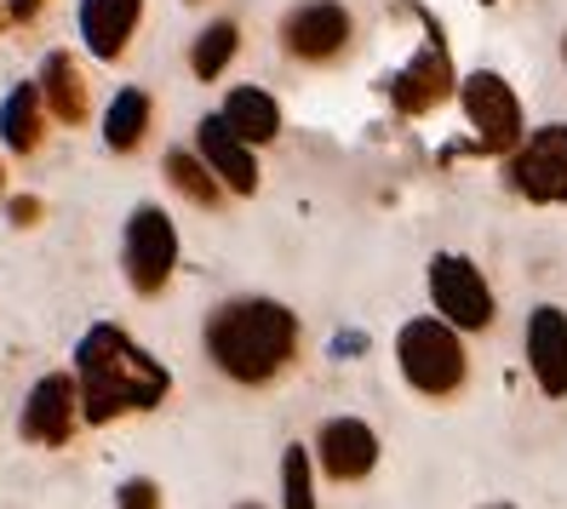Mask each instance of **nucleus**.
Returning <instances> with one entry per match:
<instances>
[{
    "label": "nucleus",
    "mask_w": 567,
    "mask_h": 509,
    "mask_svg": "<svg viewBox=\"0 0 567 509\" xmlns=\"http://www.w3.org/2000/svg\"><path fill=\"white\" fill-rule=\"evenodd\" d=\"M75 366H81V418L92 424H110L121 413H150L173 389L166 366L150 361L121 326H92L75 350Z\"/></svg>",
    "instance_id": "f257e3e1"
},
{
    "label": "nucleus",
    "mask_w": 567,
    "mask_h": 509,
    "mask_svg": "<svg viewBox=\"0 0 567 509\" xmlns=\"http://www.w3.org/2000/svg\"><path fill=\"white\" fill-rule=\"evenodd\" d=\"M207 350L213 361L241 384H264L292 361L298 350V321L270 298H241L224 303V310L207 321Z\"/></svg>",
    "instance_id": "f03ea898"
},
{
    "label": "nucleus",
    "mask_w": 567,
    "mask_h": 509,
    "mask_svg": "<svg viewBox=\"0 0 567 509\" xmlns=\"http://www.w3.org/2000/svg\"><path fill=\"white\" fill-rule=\"evenodd\" d=\"M395 361L419 395H453L464 384V344L447 321H408L395 337Z\"/></svg>",
    "instance_id": "7ed1b4c3"
},
{
    "label": "nucleus",
    "mask_w": 567,
    "mask_h": 509,
    "mask_svg": "<svg viewBox=\"0 0 567 509\" xmlns=\"http://www.w3.org/2000/svg\"><path fill=\"white\" fill-rule=\"evenodd\" d=\"M458 97H464V115H471L476 144L487 155H511L522 144V104H516V92L505 86V75H493V70L464 75Z\"/></svg>",
    "instance_id": "20e7f679"
},
{
    "label": "nucleus",
    "mask_w": 567,
    "mask_h": 509,
    "mask_svg": "<svg viewBox=\"0 0 567 509\" xmlns=\"http://www.w3.org/2000/svg\"><path fill=\"white\" fill-rule=\"evenodd\" d=\"M430 298H436L442 321L458 326V332H482L493 321V287L482 281V269L458 252H442L430 263Z\"/></svg>",
    "instance_id": "39448f33"
},
{
    "label": "nucleus",
    "mask_w": 567,
    "mask_h": 509,
    "mask_svg": "<svg viewBox=\"0 0 567 509\" xmlns=\"http://www.w3.org/2000/svg\"><path fill=\"white\" fill-rule=\"evenodd\" d=\"M511 189L539 200V207H556L567 200V126H539L527 132L511 155Z\"/></svg>",
    "instance_id": "423d86ee"
},
{
    "label": "nucleus",
    "mask_w": 567,
    "mask_h": 509,
    "mask_svg": "<svg viewBox=\"0 0 567 509\" xmlns=\"http://www.w3.org/2000/svg\"><path fill=\"white\" fill-rule=\"evenodd\" d=\"M178 263V229L161 207H138L126 218V281L132 292H161Z\"/></svg>",
    "instance_id": "0eeeda50"
},
{
    "label": "nucleus",
    "mask_w": 567,
    "mask_h": 509,
    "mask_svg": "<svg viewBox=\"0 0 567 509\" xmlns=\"http://www.w3.org/2000/svg\"><path fill=\"white\" fill-rule=\"evenodd\" d=\"M281 41H287L292 58L327 63V58H339L344 41H350V12L339 7V0H305V7H292V12H287Z\"/></svg>",
    "instance_id": "6e6552de"
},
{
    "label": "nucleus",
    "mask_w": 567,
    "mask_h": 509,
    "mask_svg": "<svg viewBox=\"0 0 567 509\" xmlns=\"http://www.w3.org/2000/svg\"><path fill=\"white\" fill-rule=\"evenodd\" d=\"M453 86H458V81H453L447 46H442L436 29H430V41L413 52V63L390 81V97H395V110H402V115H430V110H436Z\"/></svg>",
    "instance_id": "1a4fd4ad"
},
{
    "label": "nucleus",
    "mask_w": 567,
    "mask_h": 509,
    "mask_svg": "<svg viewBox=\"0 0 567 509\" xmlns=\"http://www.w3.org/2000/svg\"><path fill=\"white\" fill-rule=\"evenodd\" d=\"M75 418H81V389H75V378H63V372H47V378L29 389L23 435L35 440V447H58V440H70Z\"/></svg>",
    "instance_id": "9d476101"
},
{
    "label": "nucleus",
    "mask_w": 567,
    "mask_h": 509,
    "mask_svg": "<svg viewBox=\"0 0 567 509\" xmlns=\"http://www.w3.org/2000/svg\"><path fill=\"white\" fill-rule=\"evenodd\" d=\"M527 366L545 395H567V315L556 303H539L527 315Z\"/></svg>",
    "instance_id": "9b49d317"
},
{
    "label": "nucleus",
    "mask_w": 567,
    "mask_h": 509,
    "mask_svg": "<svg viewBox=\"0 0 567 509\" xmlns=\"http://www.w3.org/2000/svg\"><path fill=\"white\" fill-rule=\"evenodd\" d=\"M195 138H202V160L213 166V178L236 195H252L258 189V160H252V144H241L236 132L224 126V115H207L195 126Z\"/></svg>",
    "instance_id": "f8f14e48"
},
{
    "label": "nucleus",
    "mask_w": 567,
    "mask_h": 509,
    "mask_svg": "<svg viewBox=\"0 0 567 509\" xmlns=\"http://www.w3.org/2000/svg\"><path fill=\"white\" fill-rule=\"evenodd\" d=\"M379 464V435L361 418H332L321 424V469L332 481H361L367 469Z\"/></svg>",
    "instance_id": "ddd939ff"
},
{
    "label": "nucleus",
    "mask_w": 567,
    "mask_h": 509,
    "mask_svg": "<svg viewBox=\"0 0 567 509\" xmlns=\"http://www.w3.org/2000/svg\"><path fill=\"white\" fill-rule=\"evenodd\" d=\"M138 18H144V0H81V41L92 46V58L115 63Z\"/></svg>",
    "instance_id": "4468645a"
},
{
    "label": "nucleus",
    "mask_w": 567,
    "mask_h": 509,
    "mask_svg": "<svg viewBox=\"0 0 567 509\" xmlns=\"http://www.w3.org/2000/svg\"><path fill=\"white\" fill-rule=\"evenodd\" d=\"M224 126L236 132L241 144H276V132H281V110H276V97L264 92V86H236L224 97Z\"/></svg>",
    "instance_id": "2eb2a0df"
},
{
    "label": "nucleus",
    "mask_w": 567,
    "mask_h": 509,
    "mask_svg": "<svg viewBox=\"0 0 567 509\" xmlns=\"http://www.w3.org/2000/svg\"><path fill=\"white\" fill-rule=\"evenodd\" d=\"M41 104L58 121H86V81H81L70 52H47V63H41Z\"/></svg>",
    "instance_id": "dca6fc26"
},
{
    "label": "nucleus",
    "mask_w": 567,
    "mask_h": 509,
    "mask_svg": "<svg viewBox=\"0 0 567 509\" xmlns=\"http://www.w3.org/2000/svg\"><path fill=\"white\" fill-rule=\"evenodd\" d=\"M0 138L18 155H29L41 144V86H12L7 92V104H0Z\"/></svg>",
    "instance_id": "f3484780"
},
{
    "label": "nucleus",
    "mask_w": 567,
    "mask_h": 509,
    "mask_svg": "<svg viewBox=\"0 0 567 509\" xmlns=\"http://www.w3.org/2000/svg\"><path fill=\"white\" fill-rule=\"evenodd\" d=\"M144 126H150V97H144L138 86L115 92V104H110V115H104V144L126 155V149L144 144Z\"/></svg>",
    "instance_id": "a211bd4d"
},
{
    "label": "nucleus",
    "mask_w": 567,
    "mask_h": 509,
    "mask_svg": "<svg viewBox=\"0 0 567 509\" xmlns=\"http://www.w3.org/2000/svg\"><path fill=\"white\" fill-rule=\"evenodd\" d=\"M236 52H241V29L229 23V18H218V23L202 29V41H195V52H189V70L202 75V81H218Z\"/></svg>",
    "instance_id": "6ab92c4d"
},
{
    "label": "nucleus",
    "mask_w": 567,
    "mask_h": 509,
    "mask_svg": "<svg viewBox=\"0 0 567 509\" xmlns=\"http://www.w3.org/2000/svg\"><path fill=\"white\" fill-rule=\"evenodd\" d=\"M166 178H173V189L189 195L195 207H218V195H224V184L213 178V166H207V160H195V155H184V149L166 155Z\"/></svg>",
    "instance_id": "aec40b11"
},
{
    "label": "nucleus",
    "mask_w": 567,
    "mask_h": 509,
    "mask_svg": "<svg viewBox=\"0 0 567 509\" xmlns=\"http://www.w3.org/2000/svg\"><path fill=\"white\" fill-rule=\"evenodd\" d=\"M281 487H287V509H316V487H310V453H305V447H287Z\"/></svg>",
    "instance_id": "412c9836"
},
{
    "label": "nucleus",
    "mask_w": 567,
    "mask_h": 509,
    "mask_svg": "<svg viewBox=\"0 0 567 509\" xmlns=\"http://www.w3.org/2000/svg\"><path fill=\"white\" fill-rule=\"evenodd\" d=\"M121 509H161L155 481H126V487H121Z\"/></svg>",
    "instance_id": "4be33fe9"
},
{
    "label": "nucleus",
    "mask_w": 567,
    "mask_h": 509,
    "mask_svg": "<svg viewBox=\"0 0 567 509\" xmlns=\"http://www.w3.org/2000/svg\"><path fill=\"white\" fill-rule=\"evenodd\" d=\"M41 7H47V0H7V18H12V23H35Z\"/></svg>",
    "instance_id": "5701e85b"
},
{
    "label": "nucleus",
    "mask_w": 567,
    "mask_h": 509,
    "mask_svg": "<svg viewBox=\"0 0 567 509\" xmlns=\"http://www.w3.org/2000/svg\"><path fill=\"white\" fill-rule=\"evenodd\" d=\"M12 218H18V224H35V218H41V200H29V195L12 200Z\"/></svg>",
    "instance_id": "b1692460"
},
{
    "label": "nucleus",
    "mask_w": 567,
    "mask_h": 509,
    "mask_svg": "<svg viewBox=\"0 0 567 509\" xmlns=\"http://www.w3.org/2000/svg\"><path fill=\"white\" fill-rule=\"evenodd\" d=\"M487 509H511V503H487Z\"/></svg>",
    "instance_id": "393cba45"
},
{
    "label": "nucleus",
    "mask_w": 567,
    "mask_h": 509,
    "mask_svg": "<svg viewBox=\"0 0 567 509\" xmlns=\"http://www.w3.org/2000/svg\"><path fill=\"white\" fill-rule=\"evenodd\" d=\"M561 58H567V35H561Z\"/></svg>",
    "instance_id": "a878e982"
}]
</instances>
